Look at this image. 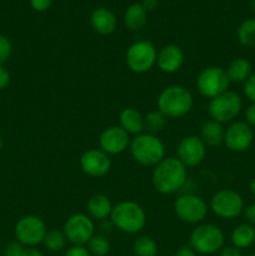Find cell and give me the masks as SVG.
Wrapping results in <instances>:
<instances>
[{
    "label": "cell",
    "mask_w": 255,
    "mask_h": 256,
    "mask_svg": "<svg viewBox=\"0 0 255 256\" xmlns=\"http://www.w3.org/2000/svg\"><path fill=\"white\" fill-rule=\"evenodd\" d=\"M22 256H44V254L36 248H26L22 252Z\"/></svg>",
    "instance_id": "cell-41"
},
{
    "label": "cell",
    "mask_w": 255,
    "mask_h": 256,
    "mask_svg": "<svg viewBox=\"0 0 255 256\" xmlns=\"http://www.w3.org/2000/svg\"><path fill=\"white\" fill-rule=\"evenodd\" d=\"M119 126L129 135H139L144 132V116L135 108H125L119 115Z\"/></svg>",
    "instance_id": "cell-19"
},
{
    "label": "cell",
    "mask_w": 255,
    "mask_h": 256,
    "mask_svg": "<svg viewBox=\"0 0 255 256\" xmlns=\"http://www.w3.org/2000/svg\"><path fill=\"white\" fill-rule=\"evenodd\" d=\"M228 75V79L230 82L235 84H244L248 80V78L252 75V68L250 62H248L244 58H236L232 62H229L228 68L225 69Z\"/></svg>",
    "instance_id": "cell-22"
},
{
    "label": "cell",
    "mask_w": 255,
    "mask_h": 256,
    "mask_svg": "<svg viewBox=\"0 0 255 256\" xmlns=\"http://www.w3.org/2000/svg\"><path fill=\"white\" fill-rule=\"evenodd\" d=\"M209 206L220 219L232 220L244 212V200L234 190L222 189L212 195Z\"/></svg>",
    "instance_id": "cell-9"
},
{
    "label": "cell",
    "mask_w": 255,
    "mask_h": 256,
    "mask_svg": "<svg viewBox=\"0 0 255 256\" xmlns=\"http://www.w3.org/2000/svg\"><path fill=\"white\" fill-rule=\"evenodd\" d=\"M230 239L238 249H248L255 242V228L250 224H240L232 232Z\"/></svg>",
    "instance_id": "cell-24"
},
{
    "label": "cell",
    "mask_w": 255,
    "mask_h": 256,
    "mask_svg": "<svg viewBox=\"0 0 255 256\" xmlns=\"http://www.w3.org/2000/svg\"><path fill=\"white\" fill-rule=\"evenodd\" d=\"M90 24L98 34L110 35L116 29V16L108 8H98L90 16Z\"/></svg>",
    "instance_id": "cell-18"
},
{
    "label": "cell",
    "mask_w": 255,
    "mask_h": 256,
    "mask_svg": "<svg viewBox=\"0 0 255 256\" xmlns=\"http://www.w3.org/2000/svg\"><path fill=\"white\" fill-rule=\"evenodd\" d=\"M246 256H255V254H250V255H246Z\"/></svg>",
    "instance_id": "cell-45"
},
{
    "label": "cell",
    "mask_w": 255,
    "mask_h": 256,
    "mask_svg": "<svg viewBox=\"0 0 255 256\" xmlns=\"http://www.w3.org/2000/svg\"><path fill=\"white\" fill-rule=\"evenodd\" d=\"M112 206L109 198L102 194H95L90 196V199L86 202V212L92 219L102 220L110 218V214L112 212Z\"/></svg>",
    "instance_id": "cell-20"
},
{
    "label": "cell",
    "mask_w": 255,
    "mask_h": 256,
    "mask_svg": "<svg viewBox=\"0 0 255 256\" xmlns=\"http://www.w3.org/2000/svg\"><path fill=\"white\" fill-rule=\"evenodd\" d=\"M236 36L240 44L244 46H255V18H248L239 25Z\"/></svg>",
    "instance_id": "cell-25"
},
{
    "label": "cell",
    "mask_w": 255,
    "mask_h": 256,
    "mask_svg": "<svg viewBox=\"0 0 255 256\" xmlns=\"http://www.w3.org/2000/svg\"><path fill=\"white\" fill-rule=\"evenodd\" d=\"M225 129L220 122L210 119L206 120L200 128V139L206 146H219L224 142Z\"/></svg>",
    "instance_id": "cell-21"
},
{
    "label": "cell",
    "mask_w": 255,
    "mask_h": 256,
    "mask_svg": "<svg viewBox=\"0 0 255 256\" xmlns=\"http://www.w3.org/2000/svg\"><path fill=\"white\" fill-rule=\"evenodd\" d=\"M254 132L245 122H232L225 129L222 144L234 152H246L252 144Z\"/></svg>",
    "instance_id": "cell-13"
},
{
    "label": "cell",
    "mask_w": 255,
    "mask_h": 256,
    "mask_svg": "<svg viewBox=\"0 0 255 256\" xmlns=\"http://www.w3.org/2000/svg\"><path fill=\"white\" fill-rule=\"evenodd\" d=\"M206 155V145L202 142L200 136L188 135L182 138L176 148V158L185 166H196Z\"/></svg>",
    "instance_id": "cell-14"
},
{
    "label": "cell",
    "mask_w": 255,
    "mask_h": 256,
    "mask_svg": "<svg viewBox=\"0 0 255 256\" xmlns=\"http://www.w3.org/2000/svg\"><path fill=\"white\" fill-rule=\"evenodd\" d=\"M148 20L146 10L139 2H132L124 12V24L129 30H140Z\"/></svg>",
    "instance_id": "cell-23"
},
{
    "label": "cell",
    "mask_w": 255,
    "mask_h": 256,
    "mask_svg": "<svg viewBox=\"0 0 255 256\" xmlns=\"http://www.w3.org/2000/svg\"><path fill=\"white\" fill-rule=\"evenodd\" d=\"M12 54V45L5 35L0 34V65H4Z\"/></svg>",
    "instance_id": "cell-30"
},
{
    "label": "cell",
    "mask_w": 255,
    "mask_h": 256,
    "mask_svg": "<svg viewBox=\"0 0 255 256\" xmlns=\"http://www.w3.org/2000/svg\"><path fill=\"white\" fill-rule=\"evenodd\" d=\"M249 190L252 195H255V178L252 179V182H249Z\"/></svg>",
    "instance_id": "cell-42"
},
{
    "label": "cell",
    "mask_w": 255,
    "mask_h": 256,
    "mask_svg": "<svg viewBox=\"0 0 255 256\" xmlns=\"http://www.w3.org/2000/svg\"><path fill=\"white\" fill-rule=\"evenodd\" d=\"M186 166L178 158H164L152 170V186L162 195L176 192L186 182Z\"/></svg>",
    "instance_id": "cell-1"
},
{
    "label": "cell",
    "mask_w": 255,
    "mask_h": 256,
    "mask_svg": "<svg viewBox=\"0 0 255 256\" xmlns=\"http://www.w3.org/2000/svg\"><path fill=\"white\" fill-rule=\"evenodd\" d=\"M194 99L186 88L182 85H170L159 94L156 100L158 110L168 119H179L192 110Z\"/></svg>",
    "instance_id": "cell-2"
},
{
    "label": "cell",
    "mask_w": 255,
    "mask_h": 256,
    "mask_svg": "<svg viewBox=\"0 0 255 256\" xmlns=\"http://www.w3.org/2000/svg\"><path fill=\"white\" fill-rule=\"evenodd\" d=\"M174 256H198V254L190 246H182L176 250Z\"/></svg>",
    "instance_id": "cell-39"
},
{
    "label": "cell",
    "mask_w": 255,
    "mask_h": 256,
    "mask_svg": "<svg viewBox=\"0 0 255 256\" xmlns=\"http://www.w3.org/2000/svg\"><path fill=\"white\" fill-rule=\"evenodd\" d=\"M245 122L250 128H255V102H252L245 110Z\"/></svg>",
    "instance_id": "cell-36"
},
{
    "label": "cell",
    "mask_w": 255,
    "mask_h": 256,
    "mask_svg": "<svg viewBox=\"0 0 255 256\" xmlns=\"http://www.w3.org/2000/svg\"><path fill=\"white\" fill-rule=\"evenodd\" d=\"M156 56L158 52L152 42L148 40H139L128 48L125 62L130 72L135 74H144L156 64Z\"/></svg>",
    "instance_id": "cell-8"
},
{
    "label": "cell",
    "mask_w": 255,
    "mask_h": 256,
    "mask_svg": "<svg viewBox=\"0 0 255 256\" xmlns=\"http://www.w3.org/2000/svg\"><path fill=\"white\" fill-rule=\"evenodd\" d=\"M48 229L45 222L36 215H26L18 220L14 235L18 242L26 248H35L42 244Z\"/></svg>",
    "instance_id": "cell-10"
},
{
    "label": "cell",
    "mask_w": 255,
    "mask_h": 256,
    "mask_svg": "<svg viewBox=\"0 0 255 256\" xmlns=\"http://www.w3.org/2000/svg\"><path fill=\"white\" fill-rule=\"evenodd\" d=\"M195 85L202 96L212 100L218 95L229 90L230 82L228 79L225 69L212 65L199 72Z\"/></svg>",
    "instance_id": "cell-7"
},
{
    "label": "cell",
    "mask_w": 255,
    "mask_h": 256,
    "mask_svg": "<svg viewBox=\"0 0 255 256\" xmlns=\"http://www.w3.org/2000/svg\"><path fill=\"white\" fill-rule=\"evenodd\" d=\"M132 252L135 256H156L158 244L152 238L148 235L136 238L132 242Z\"/></svg>",
    "instance_id": "cell-26"
},
{
    "label": "cell",
    "mask_w": 255,
    "mask_h": 256,
    "mask_svg": "<svg viewBox=\"0 0 255 256\" xmlns=\"http://www.w3.org/2000/svg\"><path fill=\"white\" fill-rule=\"evenodd\" d=\"M130 135L119 125H112L102 130L99 138L100 149L108 155H119L129 148Z\"/></svg>",
    "instance_id": "cell-15"
},
{
    "label": "cell",
    "mask_w": 255,
    "mask_h": 256,
    "mask_svg": "<svg viewBox=\"0 0 255 256\" xmlns=\"http://www.w3.org/2000/svg\"><path fill=\"white\" fill-rule=\"evenodd\" d=\"M225 236L219 226L212 224H202L195 228L189 238V246L196 254L212 255L224 246Z\"/></svg>",
    "instance_id": "cell-5"
},
{
    "label": "cell",
    "mask_w": 255,
    "mask_h": 256,
    "mask_svg": "<svg viewBox=\"0 0 255 256\" xmlns=\"http://www.w3.org/2000/svg\"><path fill=\"white\" fill-rule=\"evenodd\" d=\"M66 242L68 239L66 236H65L64 232L56 229L48 230L46 234H45L44 240H42L44 246L46 248L49 252H62V250L66 246Z\"/></svg>",
    "instance_id": "cell-27"
},
{
    "label": "cell",
    "mask_w": 255,
    "mask_h": 256,
    "mask_svg": "<svg viewBox=\"0 0 255 256\" xmlns=\"http://www.w3.org/2000/svg\"><path fill=\"white\" fill-rule=\"evenodd\" d=\"M62 232L70 244L85 246L95 235V225L89 215L79 212L68 218Z\"/></svg>",
    "instance_id": "cell-12"
},
{
    "label": "cell",
    "mask_w": 255,
    "mask_h": 256,
    "mask_svg": "<svg viewBox=\"0 0 255 256\" xmlns=\"http://www.w3.org/2000/svg\"><path fill=\"white\" fill-rule=\"evenodd\" d=\"M86 249L92 256H106L110 252V242L104 235L95 234L88 242Z\"/></svg>",
    "instance_id": "cell-29"
},
{
    "label": "cell",
    "mask_w": 255,
    "mask_h": 256,
    "mask_svg": "<svg viewBox=\"0 0 255 256\" xmlns=\"http://www.w3.org/2000/svg\"><path fill=\"white\" fill-rule=\"evenodd\" d=\"M80 168L88 176L102 178L110 172L112 159L102 149H89L80 158Z\"/></svg>",
    "instance_id": "cell-16"
},
{
    "label": "cell",
    "mask_w": 255,
    "mask_h": 256,
    "mask_svg": "<svg viewBox=\"0 0 255 256\" xmlns=\"http://www.w3.org/2000/svg\"><path fill=\"white\" fill-rule=\"evenodd\" d=\"M220 256H242L240 249H238L234 245H229V246H222L220 250Z\"/></svg>",
    "instance_id": "cell-38"
},
{
    "label": "cell",
    "mask_w": 255,
    "mask_h": 256,
    "mask_svg": "<svg viewBox=\"0 0 255 256\" xmlns=\"http://www.w3.org/2000/svg\"><path fill=\"white\" fill-rule=\"evenodd\" d=\"M168 118L159 110H152L144 115V130L149 134H156L164 130Z\"/></svg>",
    "instance_id": "cell-28"
},
{
    "label": "cell",
    "mask_w": 255,
    "mask_h": 256,
    "mask_svg": "<svg viewBox=\"0 0 255 256\" xmlns=\"http://www.w3.org/2000/svg\"><path fill=\"white\" fill-rule=\"evenodd\" d=\"M242 100L240 95L232 90H226L210 100L208 112L210 115V119L224 124V122H230L236 119L238 115L242 112Z\"/></svg>",
    "instance_id": "cell-6"
},
{
    "label": "cell",
    "mask_w": 255,
    "mask_h": 256,
    "mask_svg": "<svg viewBox=\"0 0 255 256\" xmlns=\"http://www.w3.org/2000/svg\"><path fill=\"white\" fill-rule=\"evenodd\" d=\"M250 8H252V12H255V0H252V2H250Z\"/></svg>",
    "instance_id": "cell-43"
},
{
    "label": "cell",
    "mask_w": 255,
    "mask_h": 256,
    "mask_svg": "<svg viewBox=\"0 0 255 256\" xmlns=\"http://www.w3.org/2000/svg\"><path fill=\"white\" fill-rule=\"evenodd\" d=\"M25 248L22 246L20 242H12L4 248V252H2V256H22Z\"/></svg>",
    "instance_id": "cell-32"
},
{
    "label": "cell",
    "mask_w": 255,
    "mask_h": 256,
    "mask_svg": "<svg viewBox=\"0 0 255 256\" xmlns=\"http://www.w3.org/2000/svg\"><path fill=\"white\" fill-rule=\"evenodd\" d=\"M52 0H30V5L38 12H45L50 8Z\"/></svg>",
    "instance_id": "cell-35"
},
{
    "label": "cell",
    "mask_w": 255,
    "mask_h": 256,
    "mask_svg": "<svg viewBox=\"0 0 255 256\" xmlns=\"http://www.w3.org/2000/svg\"><path fill=\"white\" fill-rule=\"evenodd\" d=\"M142 8L146 10V12H152V10L156 9L158 5H159V0H142Z\"/></svg>",
    "instance_id": "cell-40"
},
{
    "label": "cell",
    "mask_w": 255,
    "mask_h": 256,
    "mask_svg": "<svg viewBox=\"0 0 255 256\" xmlns=\"http://www.w3.org/2000/svg\"><path fill=\"white\" fill-rule=\"evenodd\" d=\"M132 159L144 166H155L165 158V146L154 134L142 132L135 135L129 145Z\"/></svg>",
    "instance_id": "cell-4"
},
{
    "label": "cell",
    "mask_w": 255,
    "mask_h": 256,
    "mask_svg": "<svg viewBox=\"0 0 255 256\" xmlns=\"http://www.w3.org/2000/svg\"><path fill=\"white\" fill-rule=\"evenodd\" d=\"M244 216L246 219L248 224L252 225L255 228V204L244 208Z\"/></svg>",
    "instance_id": "cell-37"
},
{
    "label": "cell",
    "mask_w": 255,
    "mask_h": 256,
    "mask_svg": "<svg viewBox=\"0 0 255 256\" xmlns=\"http://www.w3.org/2000/svg\"><path fill=\"white\" fill-rule=\"evenodd\" d=\"M174 212L178 219L186 224H199L208 214V204L195 194H185L174 202Z\"/></svg>",
    "instance_id": "cell-11"
},
{
    "label": "cell",
    "mask_w": 255,
    "mask_h": 256,
    "mask_svg": "<svg viewBox=\"0 0 255 256\" xmlns=\"http://www.w3.org/2000/svg\"><path fill=\"white\" fill-rule=\"evenodd\" d=\"M109 219L115 229L125 234H138L146 225V214L144 209L138 202L129 200L114 205Z\"/></svg>",
    "instance_id": "cell-3"
},
{
    "label": "cell",
    "mask_w": 255,
    "mask_h": 256,
    "mask_svg": "<svg viewBox=\"0 0 255 256\" xmlns=\"http://www.w3.org/2000/svg\"><path fill=\"white\" fill-rule=\"evenodd\" d=\"M2 146H4V142H2V135H0V152H2Z\"/></svg>",
    "instance_id": "cell-44"
},
{
    "label": "cell",
    "mask_w": 255,
    "mask_h": 256,
    "mask_svg": "<svg viewBox=\"0 0 255 256\" xmlns=\"http://www.w3.org/2000/svg\"><path fill=\"white\" fill-rule=\"evenodd\" d=\"M10 72L4 65H0V90H4L9 86L10 84Z\"/></svg>",
    "instance_id": "cell-34"
},
{
    "label": "cell",
    "mask_w": 255,
    "mask_h": 256,
    "mask_svg": "<svg viewBox=\"0 0 255 256\" xmlns=\"http://www.w3.org/2000/svg\"><path fill=\"white\" fill-rule=\"evenodd\" d=\"M244 94L252 102H255V72L244 82Z\"/></svg>",
    "instance_id": "cell-31"
},
{
    "label": "cell",
    "mask_w": 255,
    "mask_h": 256,
    "mask_svg": "<svg viewBox=\"0 0 255 256\" xmlns=\"http://www.w3.org/2000/svg\"><path fill=\"white\" fill-rule=\"evenodd\" d=\"M184 64V52L175 44H168L159 50L156 65L165 74H174L179 72Z\"/></svg>",
    "instance_id": "cell-17"
},
{
    "label": "cell",
    "mask_w": 255,
    "mask_h": 256,
    "mask_svg": "<svg viewBox=\"0 0 255 256\" xmlns=\"http://www.w3.org/2000/svg\"><path fill=\"white\" fill-rule=\"evenodd\" d=\"M64 256H92L90 252H88L86 246H82V245H72L70 248H68L65 250Z\"/></svg>",
    "instance_id": "cell-33"
}]
</instances>
